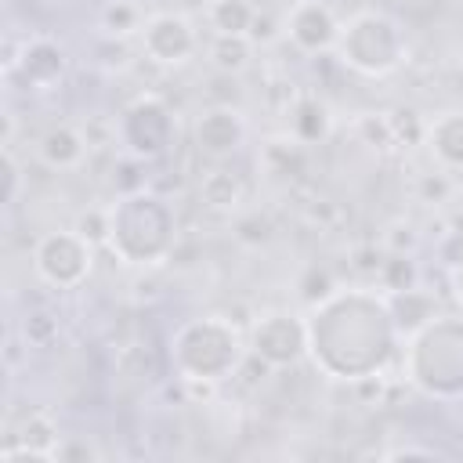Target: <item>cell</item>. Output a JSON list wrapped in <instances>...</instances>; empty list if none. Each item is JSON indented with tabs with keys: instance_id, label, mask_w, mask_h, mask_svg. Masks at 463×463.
I'll use <instances>...</instances> for the list:
<instances>
[{
	"instance_id": "cell-16",
	"label": "cell",
	"mask_w": 463,
	"mask_h": 463,
	"mask_svg": "<svg viewBox=\"0 0 463 463\" xmlns=\"http://www.w3.org/2000/svg\"><path fill=\"white\" fill-rule=\"evenodd\" d=\"M36 148H40V159H43L51 170H76V166L83 163L90 141H87L83 130H76V127H69V123H58V127H51V130L40 137Z\"/></svg>"
},
{
	"instance_id": "cell-2",
	"label": "cell",
	"mask_w": 463,
	"mask_h": 463,
	"mask_svg": "<svg viewBox=\"0 0 463 463\" xmlns=\"http://www.w3.org/2000/svg\"><path fill=\"white\" fill-rule=\"evenodd\" d=\"M246 358L250 351L242 344V333L224 315L188 318L170 336V362L177 369V380L188 387H213L228 380Z\"/></svg>"
},
{
	"instance_id": "cell-21",
	"label": "cell",
	"mask_w": 463,
	"mask_h": 463,
	"mask_svg": "<svg viewBox=\"0 0 463 463\" xmlns=\"http://www.w3.org/2000/svg\"><path fill=\"white\" fill-rule=\"evenodd\" d=\"M264 166H268V174L297 177V174L304 170V145H300L293 134L271 137V141L264 145Z\"/></svg>"
},
{
	"instance_id": "cell-30",
	"label": "cell",
	"mask_w": 463,
	"mask_h": 463,
	"mask_svg": "<svg viewBox=\"0 0 463 463\" xmlns=\"http://www.w3.org/2000/svg\"><path fill=\"white\" fill-rule=\"evenodd\" d=\"M449 279H452V293H456V300L463 304V260L452 264V275H449Z\"/></svg>"
},
{
	"instance_id": "cell-28",
	"label": "cell",
	"mask_w": 463,
	"mask_h": 463,
	"mask_svg": "<svg viewBox=\"0 0 463 463\" xmlns=\"http://www.w3.org/2000/svg\"><path fill=\"white\" fill-rule=\"evenodd\" d=\"M4 166H7V203H18V192H22V166L14 159L11 148H4Z\"/></svg>"
},
{
	"instance_id": "cell-15",
	"label": "cell",
	"mask_w": 463,
	"mask_h": 463,
	"mask_svg": "<svg viewBox=\"0 0 463 463\" xmlns=\"http://www.w3.org/2000/svg\"><path fill=\"white\" fill-rule=\"evenodd\" d=\"M329 127H333V116H329L326 101L315 98V94H300V98L289 105V112H286V134H293L304 148L326 141Z\"/></svg>"
},
{
	"instance_id": "cell-10",
	"label": "cell",
	"mask_w": 463,
	"mask_h": 463,
	"mask_svg": "<svg viewBox=\"0 0 463 463\" xmlns=\"http://www.w3.org/2000/svg\"><path fill=\"white\" fill-rule=\"evenodd\" d=\"M282 33L289 36V43L304 54H322L336 47L340 36V18L333 14V7L326 0H293L286 18H282Z\"/></svg>"
},
{
	"instance_id": "cell-17",
	"label": "cell",
	"mask_w": 463,
	"mask_h": 463,
	"mask_svg": "<svg viewBox=\"0 0 463 463\" xmlns=\"http://www.w3.org/2000/svg\"><path fill=\"white\" fill-rule=\"evenodd\" d=\"M387 297V307H391V318L398 326L402 336L416 333L420 326H427L434 315H438V300L420 289V286H409V289H394V293H383Z\"/></svg>"
},
{
	"instance_id": "cell-6",
	"label": "cell",
	"mask_w": 463,
	"mask_h": 463,
	"mask_svg": "<svg viewBox=\"0 0 463 463\" xmlns=\"http://www.w3.org/2000/svg\"><path fill=\"white\" fill-rule=\"evenodd\" d=\"M94 250L76 228L47 232L33 246V271L54 289H76L94 268Z\"/></svg>"
},
{
	"instance_id": "cell-22",
	"label": "cell",
	"mask_w": 463,
	"mask_h": 463,
	"mask_svg": "<svg viewBox=\"0 0 463 463\" xmlns=\"http://www.w3.org/2000/svg\"><path fill=\"white\" fill-rule=\"evenodd\" d=\"M141 25H145V11H141L137 0H109L101 7V29L116 40H123L130 33H141Z\"/></svg>"
},
{
	"instance_id": "cell-11",
	"label": "cell",
	"mask_w": 463,
	"mask_h": 463,
	"mask_svg": "<svg viewBox=\"0 0 463 463\" xmlns=\"http://www.w3.org/2000/svg\"><path fill=\"white\" fill-rule=\"evenodd\" d=\"M58 445H61L58 423H54L47 412L36 409V412L22 416L18 427H11L0 459H4V463H22V459H43V463H54V459H58Z\"/></svg>"
},
{
	"instance_id": "cell-12",
	"label": "cell",
	"mask_w": 463,
	"mask_h": 463,
	"mask_svg": "<svg viewBox=\"0 0 463 463\" xmlns=\"http://www.w3.org/2000/svg\"><path fill=\"white\" fill-rule=\"evenodd\" d=\"M246 141V119L232 105H210L195 119V148L210 159L232 156Z\"/></svg>"
},
{
	"instance_id": "cell-8",
	"label": "cell",
	"mask_w": 463,
	"mask_h": 463,
	"mask_svg": "<svg viewBox=\"0 0 463 463\" xmlns=\"http://www.w3.org/2000/svg\"><path fill=\"white\" fill-rule=\"evenodd\" d=\"M112 134L119 137V145L134 159H156L174 141V116H170V109H166L163 98L141 94V98H134L123 109V116H119V123H116Z\"/></svg>"
},
{
	"instance_id": "cell-9",
	"label": "cell",
	"mask_w": 463,
	"mask_h": 463,
	"mask_svg": "<svg viewBox=\"0 0 463 463\" xmlns=\"http://www.w3.org/2000/svg\"><path fill=\"white\" fill-rule=\"evenodd\" d=\"M195 47H199L195 25L177 11L148 14L141 25V51L156 65H181L195 54Z\"/></svg>"
},
{
	"instance_id": "cell-27",
	"label": "cell",
	"mask_w": 463,
	"mask_h": 463,
	"mask_svg": "<svg viewBox=\"0 0 463 463\" xmlns=\"http://www.w3.org/2000/svg\"><path fill=\"white\" fill-rule=\"evenodd\" d=\"M380 456H383V459H402V456H405V459H416V456H420V459H434V456H441V452H438L434 445H394V449H387V452H380Z\"/></svg>"
},
{
	"instance_id": "cell-5",
	"label": "cell",
	"mask_w": 463,
	"mask_h": 463,
	"mask_svg": "<svg viewBox=\"0 0 463 463\" xmlns=\"http://www.w3.org/2000/svg\"><path fill=\"white\" fill-rule=\"evenodd\" d=\"M333 51L347 69L362 76H391L409 58L402 25L383 11H358L347 22H340V36Z\"/></svg>"
},
{
	"instance_id": "cell-23",
	"label": "cell",
	"mask_w": 463,
	"mask_h": 463,
	"mask_svg": "<svg viewBox=\"0 0 463 463\" xmlns=\"http://www.w3.org/2000/svg\"><path fill=\"white\" fill-rule=\"evenodd\" d=\"M376 279H380V289H383V293L409 289V286H416V268H412V260H409L405 253H391L387 260H380Z\"/></svg>"
},
{
	"instance_id": "cell-20",
	"label": "cell",
	"mask_w": 463,
	"mask_h": 463,
	"mask_svg": "<svg viewBox=\"0 0 463 463\" xmlns=\"http://www.w3.org/2000/svg\"><path fill=\"white\" fill-rule=\"evenodd\" d=\"M253 58V40L250 36H221L213 33V43H210V65L217 72H228V76H239Z\"/></svg>"
},
{
	"instance_id": "cell-19",
	"label": "cell",
	"mask_w": 463,
	"mask_h": 463,
	"mask_svg": "<svg viewBox=\"0 0 463 463\" xmlns=\"http://www.w3.org/2000/svg\"><path fill=\"white\" fill-rule=\"evenodd\" d=\"M242 181H239V174H232V170H210V174H203V181H199V199H203V206H210V210H239V203H242Z\"/></svg>"
},
{
	"instance_id": "cell-25",
	"label": "cell",
	"mask_w": 463,
	"mask_h": 463,
	"mask_svg": "<svg viewBox=\"0 0 463 463\" xmlns=\"http://www.w3.org/2000/svg\"><path fill=\"white\" fill-rule=\"evenodd\" d=\"M452 195V181H449V170H434V174H423L420 177V199L423 203H445Z\"/></svg>"
},
{
	"instance_id": "cell-1",
	"label": "cell",
	"mask_w": 463,
	"mask_h": 463,
	"mask_svg": "<svg viewBox=\"0 0 463 463\" xmlns=\"http://www.w3.org/2000/svg\"><path fill=\"white\" fill-rule=\"evenodd\" d=\"M398 326L387 297L373 289H329L307 315V358L340 383H365L398 351Z\"/></svg>"
},
{
	"instance_id": "cell-26",
	"label": "cell",
	"mask_w": 463,
	"mask_h": 463,
	"mask_svg": "<svg viewBox=\"0 0 463 463\" xmlns=\"http://www.w3.org/2000/svg\"><path fill=\"white\" fill-rule=\"evenodd\" d=\"M22 333H25V340H29V344L43 347V344H51V340L58 336V322H54L51 315H29V318H25V326H22Z\"/></svg>"
},
{
	"instance_id": "cell-3",
	"label": "cell",
	"mask_w": 463,
	"mask_h": 463,
	"mask_svg": "<svg viewBox=\"0 0 463 463\" xmlns=\"http://www.w3.org/2000/svg\"><path fill=\"white\" fill-rule=\"evenodd\" d=\"M402 365L405 380L427 398H463V315H434L409 333Z\"/></svg>"
},
{
	"instance_id": "cell-7",
	"label": "cell",
	"mask_w": 463,
	"mask_h": 463,
	"mask_svg": "<svg viewBox=\"0 0 463 463\" xmlns=\"http://www.w3.org/2000/svg\"><path fill=\"white\" fill-rule=\"evenodd\" d=\"M246 351L264 369H289L304 362L307 358V318L293 311H264L250 326Z\"/></svg>"
},
{
	"instance_id": "cell-4",
	"label": "cell",
	"mask_w": 463,
	"mask_h": 463,
	"mask_svg": "<svg viewBox=\"0 0 463 463\" xmlns=\"http://www.w3.org/2000/svg\"><path fill=\"white\" fill-rule=\"evenodd\" d=\"M112 213V235L109 250L127 260V264H159L174 253L177 228H174V210L166 206L163 195L152 192H130L119 203L109 206Z\"/></svg>"
},
{
	"instance_id": "cell-29",
	"label": "cell",
	"mask_w": 463,
	"mask_h": 463,
	"mask_svg": "<svg viewBox=\"0 0 463 463\" xmlns=\"http://www.w3.org/2000/svg\"><path fill=\"white\" fill-rule=\"evenodd\" d=\"M94 456H98V452H94L87 441H72V438L65 441V438H61V445H58V459H94Z\"/></svg>"
},
{
	"instance_id": "cell-24",
	"label": "cell",
	"mask_w": 463,
	"mask_h": 463,
	"mask_svg": "<svg viewBox=\"0 0 463 463\" xmlns=\"http://www.w3.org/2000/svg\"><path fill=\"white\" fill-rule=\"evenodd\" d=\"M76 232L90 242V246H109V235H112V213L109 206H90L76 217Z\"/></svg>"
},
{
	"instance_id": "cell-18",
	"label": "cell",
	"mask_w": 463,
	"mask_h": 463,
	"mask_svg": "<svg viewBox=\"0 0 463 463\" xmlns=\"http://www.w3.org/2000/svg\"><path fill=\"white\" fill-rule=\"evenodd\" d=\"M206 18L221 36H250L257 22V7L250 0H210Z\"/></svg>"
},
{
	"instance_id": "cell-13",
	"label": "cell",
	"mask_w": 463,
	"mask_h": 463,
	"mask_svg": "<svg viewBox=\"0 0 463 463\" xmlns=\"http://www.w3.org/2000/svg\"><path fill=\"white\" fill-rule=\"evenodd\" d=\"M7 69H11V72L22 69V76H25V83H29L33 90H47V87L61 83V76H65V51H61L54 40L36 36V40H29V43L22 47L18 58L7 61Z\"/></svg>"
},
{
	"instance_id": "cell-14",
	"label": "cell",
	"mask_w": 463,
	"mask_h": 463,
	"mask_svg": "<svg viewBox=\"0 0 463 463\" xmlns=\"http://www.w3.org/2000/svg\"><path fill=\"white\" fill-rule=\"evenodd\" d=\"M423 145L441 170H449V174L463 170V109H452V112L427 119Z\"/></svg>"
}]
</instances>
